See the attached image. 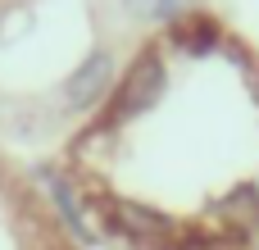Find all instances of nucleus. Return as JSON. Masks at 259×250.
Returning <instances> with one entry per match:
<instances>
[{
  "label": "nucleus",
  "instance_id": "1",
  "mask_svg": "<svg viewBox=\"0 0 259 250\" xmlns=\"http://www.w3.org/2000/svg\"><path fill=\"white\" fill-rule=\"evenodd\" d=\"M159 91H164V64H159V55L155 50H146L132 68H127V77L118 82V118H137V114H146L155 100H159Z\"/></svg>",
  "mask_w": 259,
  "mask_h": 250
},
{
  "label": "nucleus",
  "instance_id": "2",
  "mask_svg": "<svg viewBox=\"0 0 259 250\" xmlns=\"http://www.w3.org/2000/svg\"><path fill=\"white\" fill-rule=\"evenodd\" d=\"M109 82H114V55H109L105 46H96V50L64 77V105H68V109H91V105L109 91Z\"/></svg>",
  "mask_w": 259,
  "mask_h": 250
},
{
  "label": "nucleus",
  "instance_id": "3",
  "mask_svg": "<svg viewBox=\"0 0 259 250\" xmlns=\"http://www.w3.org/2000/svg\"><path fill=\"white\" fill-rule=\"evenodd\" d=\"M109 219L132 241H168L173 237V219L150 205H137V200H109Z\"/></svg>",
  "mask_w": 259,
  "mask_h": 250
}]
</instances>
